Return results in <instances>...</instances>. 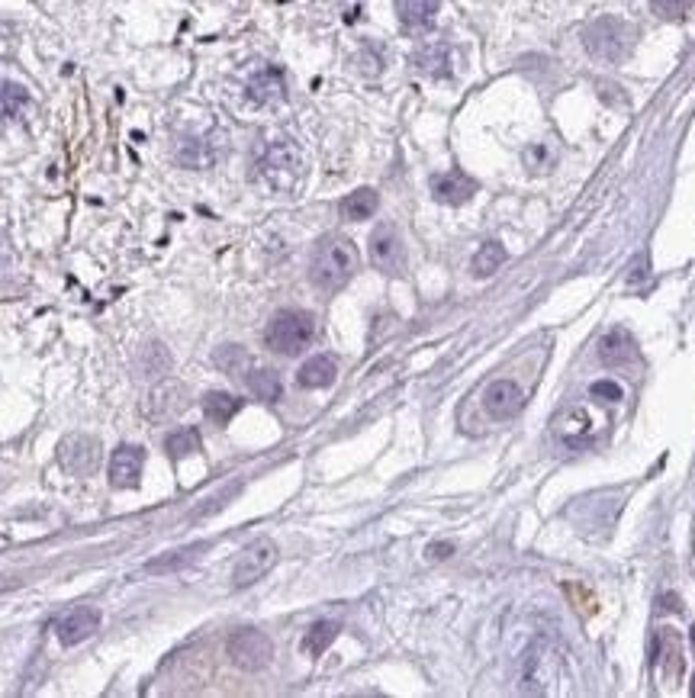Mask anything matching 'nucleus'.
Segmentation results:
<instances>
[{"label":"nucleus","mask_w":695,"mask_h":698,"mask_svg":"<svg viewBox=\"0 0 695 698\" xmlns=\"http://www.w3.org/2000/svg\"><path fill=\"white\" fill-rule=\"evenodd\" d=\"M358 264H361V258H358L354 242L345 239V235H329V239H322L313 251V261H309V280H313L319 290L335 293L358 274Z\"/></svg>","instance_id":"f257e3e1"},{"label":"nucleus","mask_w":695,"mask_h":698,"mask_svg":"<svg viewBox=\"0 0 695 698\" xmlns=\"http://www.w3.org/2000/svg\"><path fill=\"white\" fill-rule=\"evenodd\" d=\"M583 49L596 62H625L634 49V26L621 17H599L583 29Z\"/></svg>","instance_id":"f03ea898"},{"label":"nucleus","mask_w":695,"mask_h":698,"mask_svg":"<svg viewBox=\"0 0 695 698\" xmlns=\"http://www.w3.org/2000/svg\"><path fill=\"white\" fill-rule=\"evenodd\" d=\"M313 338H316V319L313 313H306V309H280L268 322V329H264L268 348L284 354V358H293V354L309 348Z\"/></svg>","instance_id":"7ed1b4c3"},{"label":"nucleus","mask_w":695,"mask_h":698,"mask_svg":"<svg viewBox=\"0 0 695 698\" xmlns=\"http://www.w3.org/2000/svg\"><path fill=\"white\" fill-rule=\"evenodd\" d=\"M255 168L258 181H264L271 190H293L303 177V152L290 139H274L264 145Z\"/></svg>","instance_id":"20e7f679"},{"label":"nucleus","mask_w":695,"mask_h":698,"mask_svg":"<svg viewBox=\"0 0 695 698\" xmlns=\"http://www.w3.org/2000/svg\"><path fill=\"white\" fill-rule=\"evenodd\" d=\"M226 653H229V660L239 666V670L258 673V670H264V666L271 663L274 644H271L268 634H261L255 628H242V631H235L229 641H226Z\"/></svg>","instance_id":"39448f33"},{"label":"nucleus","mask_w":695,"mask_h":698,"mask_svg":"<svg viewBox=\"0 0 695 698\" xmlns=\"http://www.w3.org/2000/svg\"><path fill=\"white\" fill-rule=\"evenodd\" d=\"M274 563H277V547H274V541L261 538V541H255V544H248L245 551H242V557L235 560L232 586H235V589H245V586H251V583H258V579H261L264 573H271Z\"/></svg>","instance_id":"423d86ee"},{"label":"nucleus","mask_w":695,"mask_h":698,"mask_svg":"<svg viewBox=\"0 0 695 698\" xmlns=\"http://www.w3.org/2000/svg\"><path fill=\"white\" fill-rule=\"evenodd\" d=\"M100 460V441L91 435H68L58 444V464L71 477H91Z\"/></svg>","instance_id":"0eeeda50"},{"label":"nucleus","mask_w":695,"mask_h":698,"mask_svg":"<svg viewBox=\"0 0 695 698\" xmlns=\"http://www.w3.org/2000/svg\"><path fill=\"white\" fill-rule=\"evenodd\" d=\"M187 409V386L181 380H161L155 383L149 396H145L142 412L149 415L152 422H171Z\"/></svg>","instance_id":"6e6552de"},{"label":"nucleus","mask_w":695,"mask_h":698,"mask_svg":"<svg viewBox=\"0 0 695 698\" xmlns=\"http://www.w3.org/2000/svg\"><path fill=\"white\" fill-rule=\"evenodd\" d=\"M371 261L380 274L399 277L406 271V248L393 226H377L371 235Z\"/></svg>","instance_id":"1a4fd4ad"},{"label":"nucleus","mask_w":695,"mask_h":698,"mask_svg":"<svg viewBox=\"0 0 695 698\" xmlns=\"http://www.w3.org/2000/svg\"><path fill=\"white\" fill-rule=\"evenodd\" d=\"M522 406H525V393L519 390V383H512V380H493L490 386H486V393H483V409H486V415H490V419H496V422L515 419Z\"/></svg>","instance_id":"9d476101"},{"label":"nucleus","mask_w":695,"mask_h":698,"mask_svg":"<svg viewBox=\"0 0 695 698\" xmlns=\"http://www.w3.org/2000/svg\"><path fill=\"white\" fill-rule=\"evenodd\" d=\"M97 628H100V612L91 605L71 608V612H65L62 618L55 621V634L65 647H75V644L87 641V637H91Z\"/></svg>","instance_id":"9b49d317"},{"label":"nucleus","mask_w":695,"mask_h":698,"mask_svg":"<svg viewBox=\"0 0 695 698\" xmlns=\"http://www.w3.org/2000/svg\"><path fill=\"white\" fill-rule=\"evenodd\" d=\"M145 467V451L139 444H120L110 457V483L116 489H136L142 480Z\"/></svg>","instance_id":"f8f14e48"},{"label":"nucleus","mask_w":695,"mask_h":698,"mask_svg":"<svg viewBox=\"0 0 695 698\" xmlns=\"http://www.w3.org/2000/svg\"><path fill=\"white\" fill-rule=\"evenodd\" d=\"M473 193H477V181L467 177L464 171H445V174H435L432 177V197L438 203H448V206H464Z\"/></svg>","instance_id":"ddd939ff"},{"label":"nucleus","mask_w":695,"mask_h":698,"mask_svg":"<svg viewBox=\"0 0 695 698\" xmlns=\"http://www.w3.org/2000/svg\"><path fill=\"white\" fill-rule=\"evenodd\" d=\"M248 97L261 103V107H271V103H280L287 97V84H284V74L277 68H261L255 78L248 81Z\"/></svg>","instance_id":"4468645a"},{"label":"nucleus","mask_w":695,"mask_h":698,"mask_svg":"<svg viewBox=\"0 0 695 698\" xmlns=\"http://www.w3.org/2000/svg\"><path fill=\"white\" fill-rule=\"evenodd\" d=\"M412 65L428 78H451V49L445 42H428V46L412 52Z\"/></svg>","instance_id":"2eb2a0df"},{"label":"nucleus","mask_w":695,"mask_h":698,"mask_svg":"<svg viewBox=\"0 0 695 698\" xmlns=\"http://www.w3.org/2000/svg\"><path fill=\"white\" fill-rule=\"evenodd\" d=\"M335 377H338V364H335V358H329V354H316V358H309L297 370V383L303 386V390H322V386H332Z\"/></svg>","instance_id":"dca6fc26"},{"label":"nucleus","mask_w":695,"mask_h":698,"mask_svg":"<svg viewBox=\"0 0 695 698\" xmlns=\"http://www.w3.org/2000/svg\"><path fill=\"white\" fill-rule=\"evenodd\" d=\"M438 7H441V0H399L396 13H399V23H403L409 33H419V29L432 26Z\"/></svg>","instance_id":"f3484780"},{"label":"nucleus","mask_w":695,"mask_h":698,"mask_svg":"<svg viewBox=\"0 0 695 698\" xmlns=\"http://www.w3.org/2000/svg\"><path fill=\"white\" fill-rule=\"evenodd\" d=\"M377 210H380V197H377V190H371V187L354 190V193H348L342 203H338V213H342L348 222L371 219Z\"/></svg>","instance_id":"a211bd4d"},{"label":"nucleus","mask_w":695,"mask_h":698,"mask_svg":"<svg viewBox=\"0 0 695 698\" xmlns=\"http://www.w3.org/2000/svg\"><path fill=\"white\" fill-rule=\"evenodd\" d=\"M634 358V341L625 329H615L602 338V345H599V361L605 367H621V364H628Z\"/></svg>","instance_id":"6ab92c4d"},{"label":"nucleus","mask_w":695,"mask_h":698,"mask_svg":"<svg viewBox=\"0 0 695 698\" xmlns=\"http://www.w3.org/2000/svg\"><path fill=\"white\" fill-rule=\"evenodd\" d=\"M242 409V399L239 396H232V393H219V390H213V393H206L203 396V415L206 419H210L213 425H226V422H232L235 419V412Z\"/></svg>","instance_id":"aec40b11"},{"label":"nucleus","mask_w":695,"mask_h":698,"mask_svg":"<svg viewBox=\"0 0 695 698\" xmlns=\"http://www.w3.org/2000/svg\"><path fill=\"white\" fill-rule=\"evenodd\" d=\"M506 258H509V251H506V245H502V242H483L477 255H473L470 271H473V277L486 280V277H493L502 264H506Z\"/></svg>","instance_id":"412c9836"},{"label":"nucleus","mask_w":695,"mask_h":698,"mask_svg":"<svg viewBox=\"0 0 695 698\" xmlns=\"http://www.w3.org/2000/svg\"><path fill=\"white\" fill-rule=\"evenodd\" d=\"M203 448V438L194 425H184V428H174V432L165 438V451L174 457V460H184L190 454H197Z\"/></svg>","instance_id":"4be33fe9"},{"label":"nucleus","mask_w":695,"mask_h":698,"mask_svg":"<svg viewBox=\"0 0 695 698\" xmlns=\"http://www.w3.org/2000/svg\"><path fill=\"white\" fill-rule=\"evenodd\" d=\"M335 637H338V621L322 618V621H316V625L306 631V637H303V650L309 653V657H322V653L332 647Z\"/></svg>","instance_id":"5701e85b"},{"label":"nucleus","mask_w":695,"mask_h":698,"mask_svg":"<svg viewBox=\"0 0 695 698\" xmlns=\"http://www.w3.org/2000/svg\"><path fill=\"white\" fill-rule=\"evenodd\" d=\"M203 551H206V544H190V547H184V551H171V554H165V557L145 563V570L155 573V576H158V573H171V570H184L187 563H194Z\"/></svg>","instance_id":"b1692460"},{"label":"nucleus","mask_w":695,"mask_h":698,"mask_svg":"<svg viewBox=\"0 0 695 698\" xmlns=\"http://www.w3.org/2000/svg\"><path fill=\"white\" fill-rule=\"evenodd\" d=\"M248 390L258 399H264V403H277L280 393H284V386H280V377L274 374V370L261 367V370H251L248 374Z\"/></svg>","instance_id":"393cba45"},{"label":"nucleus","mask_w":695,"mask_h":698,"mask_svg":"<svg viewBox=\"0 0 695 698\" xmlns=\"http://www.w3.org/2000/svg\"><path fill=\"white\" fill-rule=\"evenodd\" d=\"M139 367H142L149 377L168 374V370H171V354H168V348L161 345V341H152V345H145L142 354H139Z\"/></svg>","instance_id":"a878e982"},{"label":"nucleus","mask_w":695,"mask_h":698,"mask_svg":"<svg viewBox=\"0 0 695 698\" xmlns=\"http://www.w3.org/2000/svg\"><path fill=\"white\" fill-rule=\"evenodd\" d=\"M589 425H593V419H589L586 409H570L567 415H560L557 419V432L564 438H580L589 432Z\"/></svg>","instance_id":"bb28decb"},{"label":"nucleus","mask_w":695,"mask_h":698,"mask_svg":"<svg viewBox=\"0 0 695 698\" xmlns=\"http://www.w3.org/2000/svg\"><path fill=\"white\" fill-rule=\"evenodd\" d=\"M213 361H216L219 370H226V374L235 377L242 367H248V354H245L242 345H223V348H219V351L213 354Z\"/></svg>","instance_id":"cd10ccee"},{"label":"nucleus","mask_w":695,"mask_h":698,"mask_svg":"<svg viewBox=\"0 0 695 698\" xmlns=\"http://www.w3.org/2000/svg\"><path fill=\"white\" fill-rule=\"evenodd\" d=\"M29 103V94L20 84H4L0 87V113L4 116H20V110Z\"/></svg>","instance_id":"c85d7f7f"},{"label":"nucleus","mask_w":695,"mask_h":698,"mask_svg":"<svg viewBox=\"0 0 695 698\" xmlns=\"http://www.w3.org/2000/svg\"><path fill=\"white\" fill-rule=\"evenodd\" d=\"M692 7H695V0H650V10H654L660 20H683Z\"/></svg>","instance_id":"c756f323"},{"label":"nucleus","mask_w":695,"mask_h":698,"mask_svg":"<svg viewBox=\"0 0 695 698\" xmlns=\"http://www.w3.org/2000/svg\"><path fill=\"white\" fill-rule=\"evenodd\" d=\"M589 396L599 399V403H621V399H625V390H621L615 380H596L593 386H589Z\"/></svg>","instance_id":"7c9ffc66"},{"label":"nucleus","mask_w":695,"mask_h":698,"mask_svg":"<svg viewBox=\"0 0 695 698\" xmlns=\"http://www.w3.org/2000/svg\"><path fill=\"white\" fill-rule=\"evenodd\" d=\"M454 554V544H432V547H428V560H448Z\"/></svg>","instance_id":"2f4dec72"},{"label":"nucleus","mask_w":695,"mask_h":698,"mask_svg":"<svg viewBox=\"0 0 695 698\" xmlns=\"http://www.w3.org/2000/svg\"><path fill=\"white\" fill-rule=\"evenodd\" d=\"M660 602H663V605H660L663 612H679V599H676V596H663Z\"/></svg>","instance_id":"473e14b6"}]
</instances>
